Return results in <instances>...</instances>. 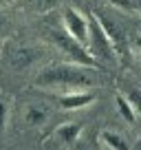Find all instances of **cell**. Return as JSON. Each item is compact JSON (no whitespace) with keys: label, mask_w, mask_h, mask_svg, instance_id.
Instances as JSON below:
<instances>
[{"label":"cell","mask_w":141,"mask_h":150,"mask_svg":"<svg viewBox=\"0 0 141 150\" xmlns=\"http://www.w3.org/2000/svg\"><path fill=\"white\" fill-rule=\"evenodd\" d=\"M7 115H9L7 104L0 102V137H2V132H5V128H7Z\"/></svg>","instance_id":"15"},{"label":"cell","mask_w":141,"mask_h":150,"mask_svg":"<svg viewBox=\"0 0 141 150\" xmlns=\"http://www.w3.org/2000/svg\"><path fill=\"white\" fill-rule=\"evenodd\" d=\"M128 99H130L132 108H135L137 117H141V91H130V93H128Z\"/></svg>","instance_id":"13"},{"label":"cell","mask_w":141,"mask_h":150,"mask_svg":"<svg viewBox=\"0 0 141 150\" xmlns=\"http://www.w3.org/2000/svg\"><path fill=\"white\" fill-rule=\"evenodd\" d=\"M47 119L49 110L42 106H27V110H24V122L29 126H42V124H47Z\"/></svg>","instance_id":"9"},{"label":"cell","mask_w":141,"mask_h":150,"mask_svg":"<svg viewBox=\"0 0 141 150\" xmlns=\"http://www.w3.org/2000/svg\"><path fill=\"white\" fill-rule=\"evenodd\" d=\"M95 16H97V20L102 22L104 31L108 33L110 42H113L115 51H117V60H128V38H126V29L121 27V24L117 22V20H113L110 16L102 13V11H95Z\"/></svg>","instance_id":"5"},{"label":"cell","mask_w":141,"mask_h":150,"mask_svg":"<svg viewBox=\"0 0 141 150\" xmlns=\"http://www.w3.org/2000/svg\"><path fill=\"white\" fill-rule=\"evenodd\" d=\"M80 135H82V124L66 122V124H60V126L51 132L49 139H55L57 141L55 146H66V148H68V146H75V141L80 139Z\"/></svg>","instance_id":"7"},{"label":"cell","mask_w":141,"mask_h":150,"mask_svg":"<svg viewBox=\"0 0 141 150\" xmlns=\"http://www.w3.org/2000/svg\"><path fill=\"white\" fill-rule=\"evenodd\" d=\"M135 9H137V11L141 13V0H137V2H135Z\"/></svg>","instance_id":"18"},{"label":"cell","mask_w":141,"mask_h":150,"mask_svg":"<svg viewBox=\"0 0 141 150\" xmlns=\"http://www.w3.org/2000/svg\"><path fill=\"white\" fill-rule=\"evenodd\" d=\"M62 27L70 33V35L80 40L82 44H88V18L82 16L77 9H64L62 13Z\"/></svg>","instance_id":"6"},{"label":"cell","mask_w":141,"mask_h":150,"mask_svg":"<svg viewBox=\"0 0 141 150\" xmlns=\"http://www.w3.org/2000/svg\"><path fill=\"white\" fill-rule=\"evenodd\" d=\"M132 148H135V150H141V137H139V139H137V144L132 146Z\"/></svg>","instance_id":"17"},{"label":"cell","mask_w":141,"mask_h":150,"mask_svg":"<svg viewBox=\"0 0 141 150\" xmlns=\"http://www.w3.org/2000/svg\"><path fill=\"white\" fill-rule=\"evenodd\" d=\"M86 47H88V51L93 53L95 60H99L102 64L117 60V51H115L108 33L104 31L102 22L97 20V16H95V13L88 18V44H86Z\"/></svg>","instance_id":"3"},{"label":"cell","mask_w":141,"mask_h":150,"mask_svg":"<svg viewBox=\"0 0 141 150\" xmlns=\"http://www.w3.org/2000/svg\"><path fill=\"white\" fill-rule=\"evenodd\" d=\"M95 71L93 66L80 64V62H57L47 69H42L33 84L40 88H55V86H64V88H90L97 84L95 80Z\"/></svg>","instance_id":"1"},{"label":"cell","mask_w":141,"mask_h":150,"mask_svg":"<svg viewBox=\"0 0 141 150\" xmlns=\"http://www.w3.org/2000/svg\"><path fill=\"white\" fill-rule=\"evenodd\" d=\"M93 102H95L93 93H64L57 97V104L64 110H80L84 106H90Z\"/></svg>","instance_id":"8"},{"label":"cell","mask_w":141,"mask_h":150,"mask_svg":"<svg viewBox=\"0 0 141 150\" xmlns=\"http://www.w3.org/2000/svg\"><path fill=\"white\" fill-rule=\"evenodd\" d=\"M13 0H0V5H11Z\"/></svg>","instance_id":"19"},{"label":"cell","mask_w":141,"mask_h":150,"mask_svg":"<svg viewBox=\"0 0 141 150\" xmlns=\"http://www.w3.org/2000/svg\"><path fill=\"white\" fill-rule=\"evenodd\" d=\"M110 5H115L117 9H123V11H132L135 9V2L132 0H108Z\"/></svg>","instance_id":"14"},{"label":"cell","mask_w":141,"mask_h":150,"mask_svg":"<svg viewBox=\"0 0 141 150\" xmlns=\"http://www.w3.org/2000/svg\"><path fill=\"white\" fill-rule=\"evenodd\" d=\"M22 7L31 13H49L57 7V0H22Z\"/></svg>","instance_id":"12"},{"label":"cell","mask_w":141,"mask_h":150,"mask_svg":"<svg viewBox=\"0 0 141 150\" xmlns=\"http://www.w3.org/2000/svg\"><path fill=\"white\" fill-rule=\"evenodd\" d=\"M47 33H49V38H51V42L55 44L62 53H66L73 62H80V64L93 66V69H102V66H104L99 60H95V57H93V53L88 51V47H86V44H82L80 40H75V38L70 35L64 27H62V29H60V27H49Z\"/></svg>","instance_id":"2"},{"label":"cell","mask_w":141,"mask_h":150,"mask_svg":"<svg viewBox=\"0 0 141 150\" xmlns=\"http://www.w3.org/2000/svg\"><path fill=\"white\" fill-rule=\"evenodd\" d=\"M40 57H42L40 49L24 47V44H9L5 49V66H9L11 71H27Z\"/></svg>","instance_id":"4"},{"label":"cell","mask_w":141,"mask_h":150,"mask_svg":"<svg viewBox=\"0 0 141 150\" xmlns=\"http://www.w3.org/2000/svg\"><path fill=\"white\" fill-rule=\"evenodd\" d=\"M99 141H102L106 148H113V150H128L130 146L123 141V137H119L117 132L113 130H102L99 132Z\"/></svg>","instance_id":"11"},{"label":"cell","mask_w":141,"mask_h":150,"mask_svg":"<svg viewBox=\"0 0 141 150\" xmlns=\"http://www.w3.org/2000/svg\"><path fill=\"white\" fill-rule=\"evenodd\" d=\"M135 44H137V49H139V53H141V38H135Z\"/></svg>","instance_id":"16"},{"label":"cell","mask_w":141,"mask_h":150,"mask_svg":"<svg viewBox=\"0 0 141 150\" xmlns=\"http://www.w3.org/2000/svg\"><path fill=\"white\" fill-rule=\"evenodd\" d=\"M115 104H117L119 115H121L128 124H135L137 122V112H135V108H132V104H130V99H128V97H123L121 93H117V95H115Z\"/></svg>","instance_id":"10"}]
</instances>
